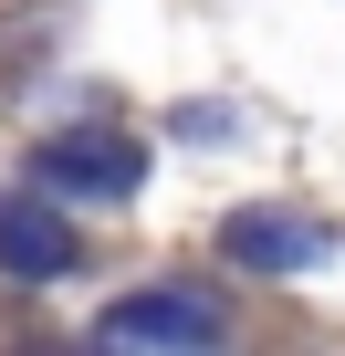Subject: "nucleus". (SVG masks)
I'll return each mask as SVG.
<instances>
[{
    "instance_id": "nucleus-2",
    "label": "nucleus",
    "mask_w": 345,
    "mask_h": 356,
    "mask_svg": "<svg viewBox=\"0 0 345 356\" xmlns=\"http://www.w3.org/2000/svg\"><path fill=\"white\" fill-rule=\"evenodd\" d=\"M105 346H220V314L199 293H126L105 304Z\"/></svg>"
},
{
    "instance_id": "nucleus-3",
    "label": "nucleus",
    "mask_w": 345,
    "mask_h": 356,
    "mask_svg": "<svg viewBox=\"0 0 345 356\" xmlns=\"http://www.w3.org/2000/svg\"><path fill=\"white\" fill-rule=\"evenodd\" d=\"M0 262H11L22 283H53V273L74 262V241H63V231H53L32 200H0Z\"/></svg>"
},
{
    "instance_id": "nucleus-4",
    "label": "nucleus",
    "mask_w": 345,
    "mask_h": 356,
    "mask_svg": "<svg viewBox=\"0 0 345 356\" xmlns=\"http://www.w3.org/2000/svg\"><path fill=\"white\" fill-rule=\"evenodd\" d=\"M230 252H241V262H314V231H283V220H230Z\"/></svg>"
},
{
    "instance_id": "nucleus-1",
    "label": "nucleus",
    "mask_w": 345,
    "mask_h": 356,
    "mask_svg": "<svg viewBox=\"0 0 345 356\" xmlns=\"http://www.w3.org/2000/svg\"><path fill=\"white\" fill-rule=\"evenodd\" d=\"M32 178H42V189H84V200H126V189H136V136H105V126L53 136V147L32 157Z\"/></svg>"
}]
</instances>
